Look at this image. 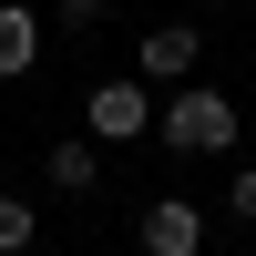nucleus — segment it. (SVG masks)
<instances>
[{"label":"nucleus","mask_w":256,"mask_h":256,"mask_svg":"<svg viewBox=\"0 0 256 256\" xmlns=\"http://www.w3.org/2000/svg\"><path fill=\"white\" fill-rule=\"evenodd\" d=\"M82 123H92V144H144L154 134V82H92V102H82Z\"/></svg>","instance_id":"2"},{"label":"nucleus","mask_w":256,"mask_h":256,"mask_svg":"<svg viewBox=\"0 0 256 256\" xmlns=\"http://www.w3.org/2000/svg\"><path fill=\"white\" fill-rule=\"evenodd\" d=\"M154 134H164V154H226V144H236V102H226L216 82H184L154 113Z\"/></svg>","instance_id":"1"},{"label":"nucleus","mask_w":256,"mask_h":256,"mask_svg":"<svg viewBox=\"0 0 256 256\" xmlns=\"http://www.w3.org/2000/svg\"><path fill=\"white\" fill-rule=\"evenodd\" d=\"M31 236H41V226H31V205H20V195H0V256H31Z\"/></svg>","instance_id":"7"},{"label":"nucleus","mask_w":256,"mask_h":256,"mask_svg":"<svg viewBox=\"0 0 256 256\" xmlns=\"http://www.w3.org/2000/svg\"><path fill=\"white\" fill-rule=\"evenodd\" d=\"M226 205H236V216L256 226V164H236V184H226Z\"/></svg>","instance_id":"9"},{"label":"nucleus","mask_w":256,"mask_h":256,"mask_svg":"<svg viewBox=\"0 0 256 256\" xmlns=\"http://www.w3.org/2000/svg\"><path fill=\"white\" fill-rule=\"evenodd\" d=\"M144 256H205V216L184 195H154L144 205Z\"/></svg>","instance_id":"4"},{"label":"nucleus","mask_w":256,"mask_h":256,"mask_svg":"<svg viewBox=\"0 0 256 256\" xmlns=\"http://www.w3.org/2000/svg\"><path fill=\"white\" fill-rule=\"evenodd\" d=\"M41 62V20H31V0H0V82H20Z\"/></svg>","instance_id":"5"},{"label":"nucleus","mask_w":256,"mask_h":256,"mask_svg":"<svg viewBox=\"0 0 256 256\" xmlns=\"http://www.w3.org/2000/svg\"><path fill=\"white\" fill-rule=\"evenodd\" d=\"M41 174H52V195H92L102 154H92V144H52V154H41Z\"/></svg>","instance_id":"6"},{"label":"nucleus","mask_w":256,"mask_h":256,"mask_svg":"<svg viewBox=\"0 0 256 256\" xmlns=\"http://www.w3.org/2000/svg\"><path fill=\"white\" fill-rule=\"evenodd\" d=\"M52 20H62V31H92V20H102V0H52Z\"/></svg>","instance_id":"8"},{"label":"nucleus","mask_w":256,"mask_h":256,"mask_svg":"<svg viewBox=\"0 0 256 256\" xmlns=\"http://www.w3.org/2000/svg\"><path fill=\"white\" fill-rule=\"evenodd\" d=\"M195 62H205V41H195V20H164V31H144V52H134V82H195Z\"/></svg>","instance_id":"3"}]
</instances>
